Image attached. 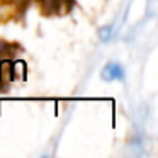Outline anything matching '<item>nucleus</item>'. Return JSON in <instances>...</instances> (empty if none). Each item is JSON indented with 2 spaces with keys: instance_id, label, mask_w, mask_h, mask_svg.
<instances>
[{
  "instance_id": "7ed1b4c3",
  "label": "nucleus",
  "mask_w": 158,
  "mask_h": 158,
  "mask_svg": "<svg viewBox=\"0 0 158 158\" xmlns=\"http://www.w3.org/2000/svg\"><path fill=\"white\" fill-rule=\"evenodd\" d=\"M102 75L106 77V80H123L124 72L117 63H109V65L104 68Z\"/></svg>"
},
{
  "instance_id": "f03ea898",
  "label": "nucleus",
  "mask_w": 158,
  "mask_h": 158,
  "mask_svg": "<svg viewBox=\"0 0 158 158\" xmlns=\"http://www.w3.org/2000/svg\"><path fill=\"white\" fill-rule=\"evenodd\" d=\"M31 2L32 0H0V24L21 21Z\"/></svg>"
},
{
  "instance_id": "f257e3e1",
  "label": "nucleus",
  "mask_w": 158,
  "mask_h": 158,
  "mask_svg": "<svg viewBox=\"0 0 158 158\" xmlns=\"http://www.w3.org/2000/svg\"><path fill=\"white\" fill-rule=\"evenodd\" d=\"M22 46L0 39V94L10 92L17 80L24 78L26 63L22 60Z\"/></svg>"
}]
</instances>
